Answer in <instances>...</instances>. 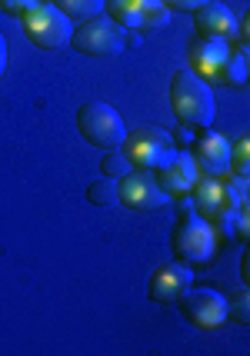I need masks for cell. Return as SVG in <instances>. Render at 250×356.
<instances>
[{
	"mask_svg": "<svg viewBox=\"0 0 250 356\" xmlns=\"http://www.w3.org/2000/svg\"><path fill=\"white\" fill-rule=\"evenodd\" d=\"M171 107L177 113V120L190 130H203V127L214 124V90L210 83L201 80L194 70H180L171 80Z\"/></svg>",
	"mask_w": 250,
	"mask_h": 356,
	"instance_id": "1",
	"label": "cell"
},
{
	"mask_svg": "<svg viewBox=\"0 0 250 356\" xmlns=\"http://www.w3.org/2000/svg\"><path fill=\"white\" fill-rule=\"evenodd\" d=\"M70 47L84 57H114L127 47V31L110 14H97L91 20L74 24Z\"/></svg>",
	"mask_w": 250,
	"mask_h": 356,
	"instance_id": "2",
	"label": "cell"
},
{
	"mask_svg": "<svg viewBox=\"0 0 250 356\" xmlns=\"http://www.w3.org/2000/svg\"><path fill=\"white\" fill-rule=\"evenodd\" d=\"M217 250V230L210 220H203L201 213H184L180 223L173 227V253L177 260L187 266H203L214 260Z\"/></svg>",
	"mask_w": 250,
	"mask_h": 356,
	"instance_id": "3",
	"label": "cell"
},
{
	"mask_svg": "<svg viewBox=\"0 0 250 356\" xmlns=\"http://www.w3.org/2000/svg\"><path fill=\"white\" fill-rule=\"evenodd\" d=\"M77 130L91 147H100V150H117L127 137L124 117L104 100H87L77 110Z\"/></svg>",
	"mask_w": 250,
	"mask_h": 356,
	"instance_id": "4",
	"label": "cell"
},
{
	"mask_svg": "<svg viewBox=\"0 0 250 356\" xmlns=\"http://www.w3.org/2000/svg\"><path fill=\"white\" fill-rule=\"evenodd\" d=\"M120 150L127 154V160L141 170H157L164 167L167 160H173L177 147H173V137L160 127H137V130H127Z\"/></svg>",
	"mask_w": 250,
	"mask_h": 356,
	"instance_id": "5",
	"label": "cell"
},
{
	"mask_svg": "<svg viewBox=\"0 0 250 356\" xmlns=\"http://www.w3.org/2000/svg\"><path fill=\"white\" fill-rule=\"evenodd\" d=\"M24 17V33H27V40L33 47H40V50H61V47L70 44V33H74V20L70 17H63L54 3H37L31 7Z\"/></svg>",
	"mask_w": 250,
	"mask_h": 356,
	"instance_id": "6",
	"label": "cell"
},
{
	"mask_svg": "<svg viewBox=\"0 0 250 356\" xmlns=\"http://www.w3.org/2000/svg\"><path fill=\"white\" fill-rule=\"evenodd\" d=\"M177 303H180L184 320L194 323L197 330H220L227 323V296L210 290V286H197V290L187 286Z\"/></svg>",
	"mask_w": 250,
	"mask_h": 356,
	"instance_id": "7",
	"label": "cell"
},
{
	"mask_svg": "<svg viewBox=\"0 0 250 356\" xmlns=\"http://www.w3.org/2000/svg\"><path fill=\"white\" fill-rule=\"evenodd\" d=\"M117 193H120V203H124L127 210H137V213L160 210L164 203L171 200L167 190L157 184V173L154 170H141V167H134L124 180H117Z\"/></svg>",
	"mask_w": 250,
	"mask_h": 356,
	"instance_id": "8",
	"label": "cell"
},
{
	"mask_svg": "<svg viewBox=\"0 0 250 356\" xmlns=\"http://www.w3.org/2000/svg\"><path fill=\"white\" fill-rule=\"evenodd\" d=\"M194 286V270L187 264H164L154 270V277H150V286H147V293L154 303H177L180 293Z\"/></svg>",
	"mask_w": 250,
	"mask_h": 356,
	"instance_id": "9",
	"label": "cell"
},
{
	"mask_svg": "<svg viewBox=\"0 0 250 356\" xmlns=\"http://www.w3.org/2000/svg\"><path fill=\"white\" fill-rule=\"evenodd\" d=\"M194 27L201 37H210V40H234L237 37V17L227 3H217V0H207L203 7L194 10Z\"/></svg>",
	"mask_w": 250,
	"mask_h": 356,
	"instance_id": "10",
	"label": "cell"
},
{
	"mask_svg": "<svg viewBox=\"0 0 250 356\" xmlns=\"http://www.w3.org/2000/svg\"><path fill=\"white\" fill-rule=\"evenodd\" d=\"M190 156H194L197 170H203L207 177H227L231 173V143L224 140V134H214V130L201 134Z\"/></svg>",
	"mask_w": 250,
	"mask_h": 356,
	"instance_id": "11",
	"label": "cell"
},
{
	"mask_svg": "<svg viewBox=\"0 0 250 356\" xmlns=\"http://www.w3.org/2000/svg\"><path fill=\"white\" fill-rule=\"evenodd\" d=\"M227 60H231V40L201 37L197 44L190 47V63H194V74L201 80H220Z\"/></svg>",
	"mask_w": 250,
	"mask_h": 356,
	"instance_id": "12",
	"label": "cell"
},
{
	"mask_svg": "<svg viewBox=\"0 0 250 356\" xmlns=\"http://www.w3.org/2000/svg\"><path fill=\"white\" fill-rule=\"evenodd\" d=\"M157 184L167 190V197H184L197 186V163L190 154H173V160H167L164 167H157Z\"/></svg>",
	"mask_w": 250,
	"mask_h": 356,
	"instance_id": "13",
	"label": "cell"
},
{
	"mask_svg": "<svg viewBox=\"0 0 250 356\" xmlns=\"http://www.w3.org/2000/svg\"><path fill=\"white\" fill-rule=\"evenodd\" d=\"M107 7L110 17L124 31H137V27H143V17L157 10V7H167V3H160V0H107Z\"/></svg>",
	"mask_w": 250,
	"mask_h": 356,
	"instance_id": "14",
	"label": "cell"
},
{
	"mask_svg": "<svg viewBox=\"0 0 250 356\" xmlns=\"http://www.w3.org/2000/svg\"><path fill=\"white\" fill-rule=\"evenodd\" d=\"M54 7L61 10L63 17H70V20H91V17L104 14L107 10V0H54Z\"/></svg>",
	"mask_w": 250,
	"mask_h": 356,
	"instance_id": "15",
	"label": "cell"
},
{
	"mask_svg": "<svg viewBox=\"0 0 250 356\" xmlns=\"http://www.w3.org/2000/svg\"><path fill=\"white\" fill-rule=\"evenodd\" d=\"M87 200L94 203V207H117V203H120L117 180H110V177H100V180H94V184L87 186Z\"/></svg>",
	"mask_w": 250,
	"mask_h": 356,
	"instance_id": "16",
	"label": "cell"
},
{
	"mask_svg": "<svg viewBox=\"0 0 250 356\" xmlns=\"http://www.w3.org/2000/svg\"><path fill=\"white\" fill-rule=\"evenodd\" d=\"M100 170H104V177H110V180H124L127 173L134 170V163H130L127 154L117 147V150H107V156L100 160Z\"/></svg>",
	"mask_w": 250,
	"mask_h": 356,
	"instance_id": "17",
	"label": "cell"
},
{
	"mask_svg": "<svg viewBox=\"0 0 250 356\" xmlns=\"http://www.w3.org/2000/svg\"><path fill=\"white\" fill-rule=\"evenodd\" d=\"M231 87H244V80H247V54L244 50H231V60L224 67V77Z\"/></svg>",
	"mask_w": 250,
	"mask_h": 356,
	"instance_id": "18",
	"label": "cell"
},
{
	"mask_svg": "<svg viewBox=\"0 0 250 356\" xmlns=\"http://www.w3.org/2000/svg\"><path fill=\"white\" fill-rule=\"evenodd\" d=\"M247 134H244V137L237 140L234 147H231V170L237 173V177H247L250 173V154H247Z\"/></svg>",
	"mask_w": 250,
	"mask_h": 356,
	"instance_id": "19",
	"label": "cell"
},
{
	"mask_svg": "<svg viewBox=\"0 0 250 356\" xmlns=\"http://www.w3.org/2000/svg\"><path fill=\"white\" fill-rule=\"evenodd\" d=\"M227 320L234 323H250V313H247V290H240L234 300H227Z\"/></svg>",
	"mask_w": 250,
	"mask_h": 356,
	"instance_id": "20",
	"label": "cell"
},
{
	"mask_svg": "<svg viewBox=\"0 0 250 356\" xmlns=\"http://www.w3.org/2000/svg\"><path fill=\"white\" fill-rule=\"evenodd\" d=\"M37 3H40V0H0V10L20 17V14H27L31 7H37Z\"/></svg>",
	"mask_w": 250,
	"mask_h": 356,
	"instance_id": "21",
	"label": "cell"
},
{
	"mask_svg": "<svg viewBox=\"0 0 250 356\" xmlns=\"http://www.w3.org/2000/svg\"><path fill=\"white\" fill-rule=\"evenodd\" d=\"M160 3H167L171 10H190V14H194V10H197V7H203L207 0H160Z\"/></svg>",
	"mask_w": 250,
	"mask_h": 356,
	"instance_id": "22",
	"label": "cell"
},
{
	"mask_svg": "<svg viewBox=\"0 0 250 356\" xmlns=\"http://www.w3.org/2000/svg\"><path fill=\"white\" fill-rule=\"evenodd\" d=\"M7 40H3V33H0V77H3V70H7Z\"/></svg>",
	"mask_w": 250,
	"mask_h": 356,
	"instance_id": "23",
	"label": "cell"
}]
</instances>
